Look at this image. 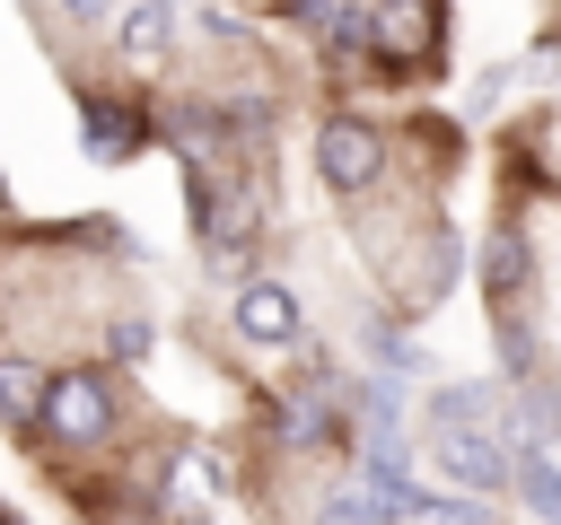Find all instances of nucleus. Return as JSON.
Listing matches in <instances>:
<instances>
[{
    "label": "nucleus",
    "mask_w": 561,
    "mask_h": 525,
    "mask_svg": "<svg viewBox=\"0 0 561 525\" xmlns=\"http://www.w3.org/2000/svg\"><path fill=\"white\" fill-rule=\"evenodd\" d=\"M123 438V394L105 368H53V394H44V429L35 446H61V455H105Z\"/></svg>",
    "instance_id": "nucleus-1"
},
{
    "label": "nucleus",
    "mask_w": 561,
    "mask_h": 525,
    "mask_svg": "<svg viewBox=\"0 0 561 525\" xmlns=\"http://www.w3.org/2000/svg\"><path fill=\"white\" fill-rule=\"evenodd\" d=\"M316 175H324V192L368 201V192H386V175H394V140H386L377 122H359V114H324V122H316Z\"/></svg>",
    "instance_id": "nucleus-2"
},
{
    "label": "nucleus",
    "mask_w": 561,
    "mask_h": 525,
    "mask_svg": "<svg viewBox=\"0 0 561 525\" xmlns=\"http://www.w3.org/2000/svg\"><path fill=\"white\" fill-rule=\"evenodd\" d=\"M430 455L456 490H482V499L517 490V429H430Z\"/></svg>",
    "instance_id": "nucleus-3"
},
{
    "label": "nucleus",
    "mask_w": 561,
    "mask_h": 525,
    "mask_svg": "<svg viewBox=\"0 0 561 525\" xmlns=\"http://www.w3.org/2000/svg\"><path fill=\"white\" fill-rule=\"evenodd\" d=\"M368 9H377V70L386 79H412V70L438 61V44H447L438 0H368Z\"/></svg>",
    "instance_id": "nucleus-4"
},
{
    "label": "nucleus",
    "mask_w": 561,
    "mask_h": 525,
    "mask_svg": "<svg viewBox=\"0 0 561 525\" xmlns=\"http://www.w3.org/2000/svg\"><path fill=\"white\" fill-rule=\"evenodd\" d=\"M456 262H465V245H456V228H421V245L403 254V262H386V289H394V306L403 315H430L438 298H447V280H456Z\"/></svg>",
    "instance_id": "nucleus-5"
},
{
    "label": "nucleus",
    "mask_w": 561,
    "mask_h": 525,
    "mask_svg": "<svg viewBox=\"0 0 561 525\" xmlns=\"http://www.w3.org/2000/svg\"><path fill=\"white\" fill-rule=\"evenodd\" d=\"M228 324H237V341H254V350H298V341H307V306H298L289 280H245V289L228 298Z\"/></svg>",
    "instance_id": "nucleus-6"
},
{
    "label": "nucleus",
    "mask_w": 561,
    "mask_h": 525,
    "mask_svg": "<svg viewBox=\"0 0 561 525\" xmlns=\"http://www.w3.org/2000/svg\"><path fill=\"white\" fill-rule=\"evenodd\" d=\"M158 122L131 105V96H114V88H79V149L96 158V166H123V158H140V140H149Z\"/></svg>",
    "instance_id": "nucleus-7"
},
{
    "label": "nucleus",
    "mask_w": 561,
    "mask_h": 525,
    "mask_svg": "<svg viewBox=\"0 0 561 525\" xmlns=\"http://www.w3.org/2000/svg\"><path fill=\"white\" fill-rule=\"evenodd\" d=\"M482 298L491 306H535V236L517 219H500L482 236Z\"/></svg>",
    "instance_id": "nucleus-8"
},
{
    "label": "nucleus",
    "mask_w": 561,
    "mask_h": 525,
    "mask_svg": "<svg viewBox=\"0 0 561 525\" xmlns=\"http://www.w3.org/2000/svg\"><path fill=\"white\" fill-rule=\"evenodd\" d=\"M44 394H53V368H44L35 350H9V341H0V429L35 438V429H44Z\"/></svg>",
    "instance_id": "nucleus-9"
},
{
    "label": "nucleus",
    "mask_w": 561,
    "mask_h": 525,
    "mask_svg": "<svg viewBox=\"0 0 561 525\" xmlns=\"http://www.w3.org/2000/svg\"><path fill=\"white\" fill-rule=\"evenodd\" d=\"M219 490H228V464H219L210 446L175 438V446H167V490H158V499H167V508H210Z\"/></svg>",
    "instance_id": "nucleus-10"
},
{
    "label": "nucleus",
    "mask_w": 561,
    "mask_h": 525,
    "mask_svg": "<svg viewBox=\"0 0 561 525\" xmlns=\"http://www.w3.org/2000/svg\"><path fill=\"white\" fill-rule=\"evenodd\" d=\"M351 341H359V359H368V368H386V376H403V385L438 368V359H430V350H421V341H412L403 324H386V315H368V324H359Z\"/></svg>",
    "instance_id": "nucleus-11"
},
{
    "label": "nucleus",
    "mask_w": 561,
    "mask_h": 525,
    "mask_svg": "<svg viewBox=\"0 0 561 525\" xmlns=\"http://www.w3.org/2000/svg\"><path fill=\"white\" fill-rule=\"evenodd\" d=\"M114 44H123L131 61H158V52L175 44V9H167V0H123V18H114Z\"/></svg>",
    "instance_id": "nucleus-12"
},
{
    "label": "nucleus",
    "mask_w": 561,
    "mask_h": 525,
    "mask_svg": "<svg viewBox=\"0 0 561 525\" xmlns=\"http://www.w3.org/2000/svg\"><path fill=\"white\" fill-rule=\"evenodd\" d=\"M517 499H526L543 525H561V464H552L543 446H517Z\"/></svg>",
    "instance_id": "nucleus-13"
},
{
    "label": "nucleus",
    "mask_w": 561,
    "mask_h": 525,
    "mask_svg": "<svg viewBox=\"0 0 561 525\" xmlns=\"http://www.w3.org/2000/svg\"><path fill=\"white\" fill-rule=\"evenodd\" d=\"M412 525H500V508H491L482 490H421Z\"/></svg>",
    "instance_id": "nucleus-14"
},
{
    "label": "nucleus",
    "mask_w": 561,
    "mask_h": 525,
    "mask_svg": "<svg viewBox=\"0 0 561 525\" xmlns=\"http://www.w3.org/2000/svg\"><path fill=\"white\" fill-rule=\"evenodd\" d=\"M149 341H158V324H149L140 306L105 315V368H140V359H149Z\"/></svg>",
    "instance_id": "nucleus-15"
},
{
    "label": "nucleus",
    "mask_w": 561,
    "mask_h": 525,
    "mask_svg": "<svg viewBox=\"0 0 561 525\" xmlns=\"http://www.w3.org/2000/svg\"><path fill=\"white\" fill-rule=\"evenodd\" d=\"M342 0H272V18L280 26H298V35H324V18H333Z\"/></svg>",
    "instance_id": "nucleus-16"
},
{
    "label": "nucleus",
    "mask_w": 561,
    "mask_h": 525,
    "mask_svg": "<svg viewBox=\"0 0 561 525\" xmlns=\"http://www.w3.org/2000/svg\"><path fill=\"white\" fill-rule=\"evenodd\" d=\"M53 9H61V18H70V26H96V18H105V9H114V0H53Z\"/></svg>",
    "instance_id": "nucleus-17"
},
{
    "label": "nucleus",
    "mask_w": 561,
    "mask_h": 525,
    "mask_svg": "<svg viewBox=\"0 0 561 525\" xmlns=\"http://www.w3.org/2000/svg\"><path fill=\"white\" fill-rule=\"evenodd\" d=\"M535 70H561V35H543V44H535Z\"/></svg>",
    "instance_id": "nucleus-18"
},
{
    "label": "nucleus",
    "mask_w": 561,
    "mask_h": 525,
    "mask_svg": "<svg viewBox=\"0 0 561 525\" xmlns=\"http://www.w3.org/2000/svg\"><path fill=\"white\" fill-rule=\"evenodd\" d=\"M158 525H210V516H202V508H175V516H158Z\"/></svg>",
    "instance_id": "nucleus-19"
},
{
    "label": "nucleus",
    "mask_w": 561,
    "mask_h": 525,
    "mask_svg": "<svg viewBox=\"0 0 561 525\" xmlns=\"http://www.w3.org/2000/svg\"><path fill=\"white\" fill-rule=\"evenodd\" d=\"M0 201H9V175H0Z\"/></svg>",
    "instance_id": "nucleus-20"
},
{
    "label": "nucleus",
    "mask_w": 561,
    "mask_h": 525,
    "mask_svg": "<svg viewBox=\"0 0 561 525\" xmlns=\"http://www.w3.org/2000/svg\"><path fill=\"white\" fill-rule=\"evenodd\" d=\"M324 525H333V516H324Z\"/></svg>",
    "instance_id": "nucleus-21"
}]
</instances>
